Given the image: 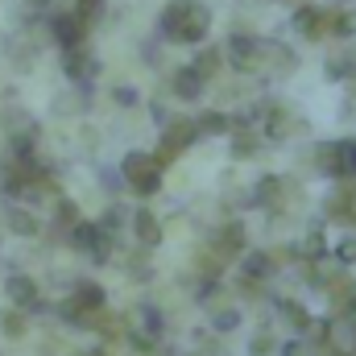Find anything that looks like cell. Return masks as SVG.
<instances>
[{
  "label": "cell",
  "instance_id": "1",
  "mask_svg": "<svg viewBox=\"0 0 356 356\" xmlns=\"http://www.w3.org/2000/svg\"><path fill=\"white\" fill-rule=\"evenodd\" d=\"M207 25H211V13H207L203 0H170V4L162 8V33H166L170 42L195 46V42L207 38Z\"/></svg>",
  "mask_w": 356,
  "mask_h": 356
},
{
  "label": "cell",
  "instance_id": "2",
  "mask_svg": "<svg viewBox=\"0 0 356 356\" xmlns=\"http://www.w3.org/2000/svg\"><path fill=\"white\" fill-rule=\"evenodd\" d=\"M124 178H129L141 195L158 191V166H154V158H145V154H129V158H124Z\"/></svg>",
  "mask_w": 356,
  "mask_h": 356
},
{
  "label": "cell",
  "instance_id": "3",
  "mask_svg": "<svg viewBox=\"0 0 356 356\" xmlns=\"http://www.w3.org/2000/svg\"><path fill=\"white\" fill-rule=\"evenodd\" d=\"M50 29H54V38H58V46H67V50H79L83 46V21L75 17V13H54L50 17Z\"/></svg>",
  "mask_w": 356,
  "mask_h": 356
},
{
  "label": "cell",
  "instance_id": "4",
  "mask_svg": "<svg viewBox=\"0 0 356 356\" xmlns=\"http://www.w3.org/2000/svg\"><path fill=\"white\" fill-rule=\"evenodd\" d=\"M327 8H315V4H302L298 13H294V29L302 33V38H323L327 33Z\"/></svg>",
  "mask_w": 356,
  "mask_h": 356
},
{
  "label": "cell",
  "instance_id": "5",
  "mask_svg": "<svg viewBox=\"0 0 356 356\" xmlns=\"http://www.w3.org/2000/svg\"><path fill=\"white\" fill-rule=\"evenodd\" d=\"M228 58L245 71V67H257V58H261V42L257 38H249V33H232L228 38Z\"/></svg>",
  "mask_w": 356,
  "mask_h": 356
},
{
  "label": "cell",
  "instance_id": "6",
  "mask_svg": "<svg viewBox=\"0 0 356 356\" xmlns=\"http://www.w3.org/2000/svg\"><path fill=\"white\" fill-rule=\"evenodd\" d=\"M195 133H199L195 120H178V124H170V133H166V158L178 154V149H186V145L195 141Z\"/></svg>",
  "mask_w": 356,
  "mask_h": 356
},
{
  "label": "cell",
  "instance_id": "7",
  "mask_svg": "<svg viewBox=\"0 0 356 356\" xmlns=\"http://www.w3.org/2000/svg\"><path fill=\"white\" fill-rule=\"evenodd\" d=\"M67 75L71 79H91V75H99V63L83 54V46L79 50H67Z\"/></svg>",
  "mask_w": 356,
  "mask_h": 356
},
{
  "label": "cell",
  "instance_id": "8",
  "mask_svg": "<svg viewBox=\"0 0 356 356\" xmlns=\"http://www.w3.org/2000/svg\"><path fill=\"white\" fill-rule=\"evenodd\" d=\"M261 54H269V63H273V71H277V75H290V71L298 67V58H294L282 42H261Z\"/></svg>",
  "mask_w": 356,
  "mask_h": 356
},
{
  "label": "cell",
  "instance_id": "9",
  "mask_svg": "<svg viewBox=\"0 0 356 356\" xmlns=\"http://www.w3.org/2000/svg\"><path fill=\"white\" fill-rule=\"evenodd\" d=\"M175 95L178 99H199V95H203V79H199L191 67H182L175 75Z\"/></svg>",
  "mask_w": 356,
  "mask_h": 356
},
{
  "label": "cell",
  "instance_id": "10",
  "mask_svg": "<svg viewBox=\"0 0 356 356\" xmlns=\"http://www.w3.org/2000/svg\"><path fill=\"white\" fill-rule=\"evenodd\" d=\"M137 236H141V245H158V241H162V228H158V220H154L149 211L137 216Z\"/></svg>",
  "mask_w": 356,
  "mask_h": 356
},
{
  "label": "cell",
  "instance_id": "11",
  "mask_svg": "<svg viewBox=\"0 0 356 356\" xmlns=\"http://www.w3.org/2000/svg\"><path fill=\"white\" fill-rule=\"evenodd\" d=\"M199 79H211L216 71H220V50H203L199 58H195V67H191Z\"/></svg>",
  "mask_w": 356,
  "mask_h": 356
},
{
  "label": "cell",
  "instance_id": "12",
  "mask_svg": "<svg viewBox=\"0 0 356 356\" xmlns=\"http://www.w3.org/2000/svg\"><path fill=\"white\" fill-rule=\"evenodd\" d=\"M327 29L340 33V38H348V33H356V17L353 13H332V17H327Z\"/></svg>",
  "mask_w": 356,
  "mask_h": 356
},
{
  "label": "cell",
  "instance_id": "13",
  "mask_svg": "<svg viewBox=\"0 0 356 356\" xmlns=\"http://www.w3.org/2000/svg\"><path fill=\"white\" fill-rule=\"evenodd\" d=\"M99 13H104V0H75V17L91 25V21H99Z\"/></svg>",
  "mask_w": 356,
  "mask_h": 356
},
{
  "label": "cell",
  "instance_id": "14",
  "mask_svg": "<svg viewBox=\"0 0 356 356\" xmlns=\"http://www.w3.org/2000/svg\"><path fill=\"white\" fill-rule=\"evenodd\" d=\"M286 124H290V112L286 108H273L269 112V133H286Z\"/></svg>",
  "mask_w": 356,
  "mask_h": 356
},
{
  "label": "cell",
  "instance_id": "15",
  "mask_svg": "<svg viewBox=\"0 0 356 356\" xmlns=\"http://www.w3.org/2000/svg\"><path fill=\"white\" fill-rule=\"evenodd\" d=\"M75 241H79V249H91L99 236H95V228H91V224H79V228H75Z\"/></svg>",
  "mask_w": 356,
  "mask_h": 356
},
{
  "label": "cell",
  "instance_id": "16",
  "mask_svg": "<svg viewBox=\"0 0 356 356\" xmlns=\"http://www.w3.org/2000/svg\"><path fill=\"white\" fill-rule=\"evenodd\" d=\"M8 224H13L17 232H33V228H38V224H33V220H29L25 211H13V216H8Z\"/></svg>",
  "mask_w": 356,
  "mask_h": 356
},
{
  "label": "cell",
  "instance_id": "17",
  "mask_svg": "<svg viewBox=\"0 0 356 356\" xmlns=\"http://www.w3.org/2000/svg\"><path fill=\"white\" fill-rule=\"evenodd\" d=\"M8 294H17V298H29V294H33V286H29L25 277H17V282H8Z\"/></svg>",
  "mask_w": 356,
  "mask_h": 356
},
{
  "label": "cell",
  "instance_id": "18",
  "mask_svg": "<svg viewBox=\"0 0 356 356\" xmlns=\"http://www.w3.org/2000/svg\"><path fill=\"white\" fill-rule=\"evenodd\" d=\"M224 129H228L224 116H207V120H203V133H224Z\"/></svg>",
  "mask_w": 356,
  "mask_h": 356
},
{
  "label": "cell",
  "instance_id": "19",
  "mask_svg": "<svg viewBox=\"0 0 356 356\" xmlns=\"http://www.w3.org/2000/svg\"><path fill=\"white\" fill-rule=\"evenodd\" d=\"M336 253H340V261H356V245H353V241H344Z\"/></svg>",
  "mask_w": 356,
  "mask_h": 356
},
{
  "label": "cell",
  "instance_id": "20",
  "mask_svg": "<svg viewBox=\"0 0 356 356\" xmlns=\"http://www.w3.org/2000/svg\"><path fill=\"white\" fill-rule=\"evenodd\" d=\"M116 99H120V104H137V95H133L129 88H116Z\"/></svg>",
  "mask_w": 356,
  "mask_h": 356
},
{
  "label": "cell",
  "instance_id": "21",
  "mask_svg": "<svg viewBox=\"0 0 356 356\" xmlns=\"http://www.w3.org/2000/svg\"><path fill=\"white\" fill-rule=\"evenodd\" d=\"M29 4H46V0H29Z\"/></svg>",
  "mask_w": 356,
  "mask_h": 356
}]
</instances>
